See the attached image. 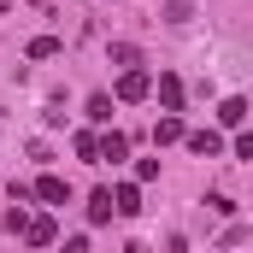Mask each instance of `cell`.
<instances>
[{"label": "cell", "mask_w": 253, "mask_h": 253, "mask_svg": "<svg viewBox=\"0 0 253 253\" xmlns=\"http://www.w3.org/2000/svg\"><path fill=\"white\" fill-rule=\"evenodd\" d=\"M147 94H153V77L147 71H124L118 77V100H147Z\"/></svg>", "instance_id": "6da1fadb"}, {"label": "cell", "mask_w": 253, "mask_h": 253, "mask_svg": "<svg viewBox=\"0 0 253 253\" xmlns=\"http://www.w3.org/2000/svg\"><path fill=\"white\" fill-rule=\"evenodd\" d=\"M24 242H30V248H53V242H59L53 218H30V224H24Z\"/></svg>", "instance_id": "7a4b0ae2"}, {"label": "cell", "mask_w": 253, "mask_h": 253, "mask_svg": "<svg viewBox=\"0 0 253 253\" xmlns=\"http://www.w3.org/2000/svg\"><path fill=\"white\" fill-rule=\"evenodd\" d=\"M112 212H118V206H112V189L88 194V224H112Z\"/></svg>", "instance_id": "3957f363"}, {"label": "cell", "mask_w": 253, "mask_h": 253, "mask_svg": "<svg viewBox=\"0 0 253 253\" xmlns=\"http://www.w3.org/2000/svg\"><path fill=\"white\" fill-rule=\"evenodd\" d=\"M183 135H189V129H183V118H177V112H165V118L153 124V141H159V147H171V141H183Z\"/></svg>", "instance_id": "277c9868"}, {"label": "cell", "mask_w": 253, "mask_h": 253, "mask_svg": "<svg viewBox=\"0 0 253 253\" xmlns=\"http://www.w3.org/2000/svg\"><path fill=\"white\" fill-rule=\"evenodd\" d=\"M112 206H118V218H135V212H141V189H135V183L112 189Z\"/></svg>", "instance_id": "5b68a950"}, {"label": "cell", "mask_w": 253, "mask_h": 253, "mask_svg": "<svg viewBox=\"0 0 253 253\" xmlns=\"http://www.w3.org/2000/svg\"><path fill=\"white\" fill-rule=\"evenodd\" d=\"M159 106H165V112H183V83H177L171 71L159 77Z\"/></svg>", "instance_id": "8992f818"}, {"label": "cell", "mask_w": 253, "mask_h": 253, "mask_svg": "<svg viewBox=\"0 0 253 253\" xmlns=\"http://www.w3.org/2000/svg\"><path fill=\"white\" fill-rule=\"evenodd\" d=\"M36 194H42L47 206H65V200H71V189H65V177H42V183H36Z\"/></svg>", "instance_id": "52a82bcc"}, {"label": "cell", "mask_w": 253, "mask_h": 253, "mask_svg": "<svg viewBox=\"0 0 253 253\" xmlns=\"http://www.w3.org/2000/svg\"><path fill=\"white\" fill-rule=\"evenodd\" d=\"M218 118H224L230 129H242V124H248V100H242V94H230V100L218 106Z\"/></svg>", "instance_id": "ba28073f"}, {"label": "cell", "mask_w": 253, "mask_h": 253, "mask_svg": "<svg viewBox=\"0 0 253 253\" xmlns=\"http://www.w3.org/2000/svg\"><path fill=\"white\" fill-rule=\"evenodd\" d=\"M183 141H189V147L200 153V159H212V153H224V141H218L212 129H194V135H183Z\"/></svg>", "instance_id": "9c48e42d"}, {"label": "cell", "mask_w": 253, "mask_h": 253, "mask_svg": "<svg viewBox=\"0 0 253 253\" xmlns=\"http://www.w3.org/2000/svg\"><path fill=\"white\" fill-rule=\"evenodd\" d=\"M100 159H112V165L129 159V135H118V129H112V135H100Z\"/></svg>", "instance_id": "30bf717a"}, {"label": "cell", "mask_w": 253, "mask_h": 253, "mask_svg": "<svg viewBox=\"0 0 253 253\" xmlns=\"http://www.w3.org/2000/svg\"><path fill=\"white\" fill-rule=\"evenodd\" d=\"M112 65L135 71V65H141V47H135V42H112Z\"/></svg>", "instance_id": "8fae6325"}, {"label": "cell", "mask_w": 253, "mask_h": 253, "mask_svg": "<svg viewBox=\"0 0 253 253\" xmlns=\"http://www.w3.org/2000/svg\"><path fill=\"white\" fill-rule=\"evenodd\" d=\"M53 53H59L53 36H36V42H30V59H53Z\"/></svg>", "instance_id": "7c38bea8"}, {"label": "cell", "mask_w": 253, "mask_h": 253, "mask_svg": "<svg viewBox=\"0 0 253 253\" xmlns=\"http://www.w3.org/2000/svg\"><path fill=\"white\" fill-rule=\"evenodd\" d=\"M88 118H112V94H94L88 100Z\"/></svg>", "instance_id": "4fadbf2b"}, {"label": "cell", "mask_w": 253, "mask_h": 253, "mask_svg": "<svg viewBox=\"0 0 253 253\" xmlns=\"http://www.w3.org/2000/svg\"><path fill=\"white\" fill-rule=\"evenodd\" d=\"M189 12H194L189 0H171V6H165V18H171V24H189Z\"/></svg>", "instance_id": "5bb4252c"}, {"label": "cell", "mask_w": 253, "mask_h": 253, "mask_svg": "<svg viewBox=\"0 0 253 253\" xmlns=\"http://www.w3.org/2000/svg\"><path fill=\"white\" fill-rule=\"evenodd\" d=\"M236 153H242V159H253V129L242 135V141H236Z\"/></svg>", "instance_id": "9a60e30c"}, {"label": "cell", "mask_w": 253, "mask_h": 253, "mask_svg": "<svg viewBox=\"0 0 253 253\" xmlns=\"http://www.w3.org/2000/svg\"><path fill=\"white\" fill-rule=\"evenodd\" d=\"M65 253H88V242H83V236H71V242H65Z\"/></svg>", "instance_id": "2e32d148"}]
</instances>
